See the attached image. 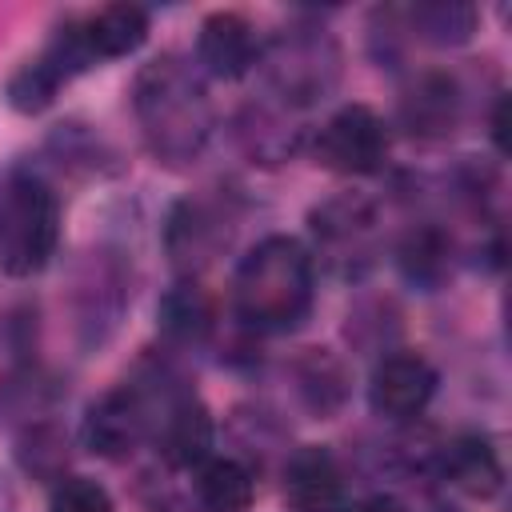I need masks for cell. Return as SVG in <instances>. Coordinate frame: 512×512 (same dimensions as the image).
Instances as JSON below:
<instances>
[{"instance_id":"6da1fadb","label":"cell","mask_w":512,"mask_h":512,"mask_svg":"<svg viewBox=\"0 0 512 512\" xmlns=\"http://www.w3.org/2000/svg\"><path fill=\"white\" fill-rule=\"evenodd\" d=\"M132 116L144 148L168 168L196 164L216 132V104L208 96V80L180 52H160L140 64L132 80Z\"/></svg>"},{"instance_id":"7a4b0ae2","label":"cell","mask_w":512,"mask_h":512,"mask_svg":"<svg viewBox=\"0 0 512 512\" xmlns=\"http://www.w3.org/2000/svg\"><path fill=\"white\" fill-rule=\"evenodd\" d=\"M316 304V256L304 240L272 232L256 240L232 272V312L248 332H296Z\"/></svg>"},{"instance_id":"3957f363","label":"cell","mask_w":512,"mask_h":512,"mask_svg":"<svg viewBox=\"0 0 512 512\" xmlns=\"http://www.w3.org/2000/svg\"><path fill=\"white\" fill-rule=\"evenodd\" d=\"M60 192L56 184L32 168H8L0 180V272L28 280L44 272L60 248Z\"/></svg>"},{"instance_id":"277c9868","label":"cell","mask_w":512,"mask_h":512,"mask_svg":"<svg viewBox=\"0 0 512 512\" xmlns=\"http://www.w3.org/2000/svg\"><path fill=\"white\" fill-rule=\"evenodd\" d=\"M264 80V96L284 104L288 112H308L324 104L344 76V52L336 36L320 24H288L260 48L256 64Z\"/></svg>"},{"instance_id":"5b68a950","label":"cell","mask_w":512,"mask_h":512,"mask_svg":"<svg viewBox=\"0 0 512 512\" xmlns=\"http://www.w3.org/2000/svg\"><path fill=\"white\" fill-rule=\"evenodd\" d=\"M152 380H156V404H152L148 444L156 448V456L168 468L192 472L196 464H204L212 456V444H216L212 412L200 400V392L184 376L172 372V364H156Z\"/></svg>"},{"instance_id":"8992f818","label":"cell","mask_w":512,"mask_h":512,"mask_svg":"<svg viewBox=\"0 0 512 512\" xmlns=\"http://www.w3.org/2000/svg\"><path fill=\"white\" fill-rule=\"evenodd\" d=\"M312 256H320L340 276H360L372 264L380 236V208L364 192H336L308 212Z\"/></svg>"},{"instance_id":"52a82bcc","label":"cell","mask_w":512,"mask_h":512,"mask_svg":"<svg viewBox=\"0 0 512 512\" xmlns=\"http://www.w3.org/2000/svg\"><path fill=\"white\" fill-rule=\"evenodd\" d=\"M152 404H156V380L152 368L144 364L132 380L108 388L88 404L80 428L84 448L104 460H128L152 436Z\"/></svg>"},{"instance_id":"ba28073f","label":"cell","mask_w":512,"mask_h":512,"mask_svg":"<svg viewBox=\"0 0 512 512\" xmlns=\"http://www.w3.org/2000/svg\"><path fill=\"white\" fill-rule=\"evenodd\" d=\"M388 148V124L368 104H344L312 132L316 164L336 176H376L388 164Z\"/></svg>"},{"instance_id":"9c48e42d","label":"cell","mask_w":512,"mask_h":512,"mask_svg":"<svg viewBox=\"0 0 512 512\" xmlns=\"http://www.w3.org/2000/svg\"><path fill=\"white\" fill-rule=\"evenodd\" d=\"M92 64H96V60H92V52H88V44H84V36H80V20L72 16V20H64V24L52 32V40H48L32 60H24V64L8 76L4 96H8V104H12L16 112L36 116V112L52 108L56 96H60V88H64L68 80H76L80 72H88Z\"/></svg>"},{"instance_id":"30bf717a","label":"cell","mask_w":512,"mask_h":512,"mask_svg":"<svg viewBox=\"0 0 512 512\" xmlns=\"http://www.w3.org/2000/svg\"><path fill=\"white\" fill-rule=\"evenodd\" d=\"M464 84L448 68H420L404 80L396 116L400 128L416 140H444L464 120Z\"/></svg>"},{"instance_id":"8fae6325","label":"cell","mask_w":512,"mask_h":512,"mask_svg":"<svg viewBox=\"0 0 512 512\" xmlns=\"http://www.w3.org/2000/svg\"><path fill=\"white\" fill-rule=\"evenodd\" d=\"M436 368L428 356L420 352H384L368 376V408L380 420L392 424H408L416 416H424V408L436 396Z\"/></svg>"},{"instance_id":"7c38bea8","label":"cell","mask_w":512,"mask_h":512,"mask_svg":"<svg viewBox=\"0 0 512 512\" xmlns=\"http://www.w3.org/2000/svg\"><path fill=\"white\" fill-rule=\"evenodd\" d=\"M228 216L212 200H176L164 216V252L180 276L200 280V272L220 256L228 244Z\"/></svg>"},{"instance_id":"4fadbf2b","label":"cell","mask_w":512,"mask_h":512,"mask_svg":"<svg viewBox=\"0 0 512 512\" xmlns=\"http://www.w3.org/2000/svg\"><path fill=\"white\" fill-rule=\"evenodd\" d=\"M284 500L296 512H344L348 504V472L328 444H300L284 456L280 468Z\"/></svg>"},{"instance_id":"5bb4252c","label":"cell","mask_w":512,"mask_h":512,"mask_svg":"<svg viewBox=\"0 0 512 512\" xmlns=\"http://www.w3.org/2000/svg\"><path fill=\"white\" fill-rule=\"evenodd\" d=\"M260 32L244 12H212L196 32V68L216 80H244L260 64Z\"/></svg>"},{"instance_id":"9a60e30c","label":"cell","mask_w":512,"mask_h":512,"mask_svg":"<svg viewBox=\"0 0 512 512\" xmlns=\"http://www.w3.org/2000/svg\"><path fill=\"white\" fill-rule=\"evenodd\" d=\"M432 476L472 500H492L504 488V460L488 432H456L436 444Z\"/></svg>"},{"instance_id":"2e32d148","label":"cell","mask_w":512,"mask_h":512,"mask_svg":"<svg viewBox=\"0 0 512 512\" xmlns=\"http://www.w3.org/2000/svg\"><path fill=\"white\" fill-rule=\"evenodd\" d=\"M236 136L256 164H280L304 144V124H300V112H288L284 104L264 96L240 112Z\"/></svg>"},{"instance_id":"e0dca14e","label":"cell","mask_w":512,"mask_h":512,"mask_svg":"<svg viewBox=\"0 0 512 512\" xmlns=\"http://www.w3.org/2000/svg\"><path fill=\"white\" fill-rule=\"evenodd\" d=\"M156 320H160V336L176 348H200L212 332H216V300L212 292L192 280L180 276L156 304Z\"/></svg>"},{"instance_id":"ac0fdd59","label":"cell","mask_w":512,"mask_h":512,"mask_svg":"<svg viewBox=\"0 0 512 512\" xmlns=\"http://www.w3.org/2000/svg\"><path fill=\"white\" fill-rule=\"evenodd\" d=\"M452 264H456V244L448 228H440L436 220L412 224L396 244V268L420 292L444 288V280L452 276Z\"/></svg>"},{"instance_id":"d6986e66","label":"cell","mask_w":512,"mask_h":512,"mask_svg":"<svg viewBox=\"0 0 512 512\" xmlns=\"http://www.w3.org/2000/svg\"><path fill=\"white\" fill-rule=\"evenodd\" d=\"M76 20H80V36H84L96 64L132 56L152 32V16L140 4H104V8L76 16Z\"/></svg>"},{"instance_id":"ffe728a7","label":"cell","mask_w":512,"mask_h":512,"mask_svg":"<svg viewBox=\"0 0 512 512\" xmlns=\"http://www.w3.org/2000/svg\"><path fill=\"white\" fill-rule=\"evenodd\" d=\"M396 16L404 32H412L432 48H460L476 36V24H480V8L464 0H420V4L396 8Z\"/></svg>"},{"instance_id":"44dd1931","label":"cell","mask_w":512,"mask_h":512,"mask_svg":"<svg viewBox=\"0 0 512 512\" xmlns=\"http://www.w3.org/2000/svg\"><path fill=\"white\" fill-rule=\"evenodd\" d=\"M192 496L204 512H248L256 496V472L240 456H208L192 468Z\"/></svg>"},{"instance_id":"7402d4cb","label":"cell","mask_w":512,"mask_h":512,"mask_svg":"<svg viewBox=\"0 0 512 512\" xmlns=\"http://www.w3.org/2000/svg\"><path fill=\"white\" fill-rule=\"evenodd\" d=\"M296 392L308 412L332 416L348 396V372L328 348H308L296 360Z\"/></svg>"},{"instance_id":"603a6c76","label":"cell","mask_w":512,"mask_h":512,"mask_svg":"<svg viewBox=\"0 0 512 512\" xmlns=\"http://www.w3.org/2000/svg\"><path fill=\"white\" fill-rule=\"evenodd\" d=\"M16 460L36 480H48V484L64 480L68 476V436H64V428L52 424V420L28 424L16 440Z\"/></svg>"},{"instance_id":"cb8c5ba5","label":"cell","mask_w":512,"mask_h":512,"mask_svg":"<svg viewBox=\"0 0 512 512\" xmlns=\"http://www.w3.org/2000/svg\"><path fill=\"white\" fill-rule=\"evenodd\" d=\"M48 512H116L108 488L92 476H64L52 484Z\"/></svg>"},{"instance_id":"d4e9b609","label":"cell","mask_w":512,"mask_h":512,"mask_svg":"<svg viewBox=\"0 0 512 512\" xmlns=\"http://www.w3.org/2000/svg\"><path fill=\"white\" fill-rule=\"evenodd\" d=\"M344 512H408V504L396 500L392 492H372V496H360V500L344 504Z\"/></svg>"},{"instance_id":"484cf974","label":"cell","mask_w":512,"mask_h":512,"mask_svg":"<svg viewBox=\"0 0 512 512\" xmlns=\"http://www.w3.org/2000/svg\"><path fill=\"white\" fill-rule=\"evenodd\" d=\"M492 140H496V152H504V96H496V112H492Z\"/></svg>"},{"instance_id":"4316f807","label":"cell","mask_w":512,"mask_h":512,"mask_svg":"<svg viewBox=\"0 0 512 512\" xmlns=\"http://www.w3.org/2000/svg\"><path fill=\"white\" fill-rule=\"evenodd\" d=\"M424 512H464V508H460V504H452V500H448V496H432V500H428V508H424Z\"/></svg>"}]
</instances>
